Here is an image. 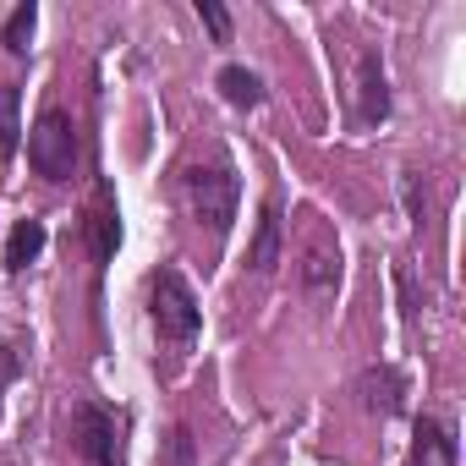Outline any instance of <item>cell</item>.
<instances>
[{
	"mask_svg": "<svg viewBox=\"0 0 466 466\" xmlns=\"http://www.w3.org/2000/svg\"><path fill=\"white\" fill-rule=\"evenodd\" d=\"M181 187H187L192 219L208 230V237H225L230 219H237V198H242V181H237V170H230V159L214 154V159H203V165H187Z\"/></svg>",
	"mask_w": 466,
	"mask_h": 466,
	"instance_id": "cell-1",
	"label": "cell"
},
{
	"mask_svg": "<svg viewBox=\"0 0 466 466\" xmlns=\"http://www.w3.org/2000/svg\"><path fill=\"white\" fill-rule=\"evenodd\" d=\"M148 302H154V329L159 340L170 346H192L198 329H203V308H198V291L187 286L181 269H159L148 280Z\"/></svg>",
	"mask_w": 466,
	"mask_h": 466,
	"instance_id": "cell-2",
	"label": "cell"
},
{
	"mask_svg": "<svg viewBox=\"0 0 466 466\" xmlns=\"http://www.w3.org/2000/svg\"><path fill=\"white\" fill-rule=\"evenodd\" d=\"M28 165L45 176V181H72V170H77V121L66 116V110H45L39 121H34V132H28Z\"/></svg>",
	"mask_w": 466,
	"mask_h": 466,
	"instance_id": "cell-3",
	"label": "cell"
},
{
	"mask_svg": "<svg viewBox=\"0 0 466 466\" xmlns=\"http://www.w3.org/2000/svg\"><path fill=\"white\" fill-rule=\"evenodd\" d=\"M72 444H77V455L94 461V466H127L116 411H105L99 400H77V411H72Z\"/></svg>",
	"mask_w": 466,
	"mask_h": 466,
	"instance_id": "cell-4",
	"label": "cell"
},
{
	"mask_svg": "<svg viewBox=\"0 0 466 466\" xmlns=\"http://www.w3.org/2000/svg\"><path fill=\"white\" fill-rule=\"evenodd\" d=\"M455 428L444 417H417V444H411V466H455Z\"/></svg>",
	"mask_w": 466,
	"mask_h": 466,
	"instance_id": "cell-5",
	"label": "cell"
},
{
	"mask_svg": "<svg viewBox=\"0 0 466 466\" xmlns=\"http://www.w3.org/2000/svg\"><path fill=\"white\" fill-rule=\"evenodd\" d=\"M357 116L368 121V127H379L384 116H390V88H384V66H379V56L373 50H362V66H357Z\"/></svg>",
	"mask_w": 466,
	"mask_h": 466,
	"instance_id": "cell-6",
	"label": "cell"
},
{
	"mask_svg": "<svg viewBox=\"0 0 466 466\" xmlns=\"http://www.w3.org/2000/svg\"><path fill=\"white\" fill-rule=\"evenodd\" d=\"M39 253H45V219H17L12 237H6V253H0V264H6V275H23Z\"/></svg>",
	"mask_w": 466,
	"mask_h": 466,
	"instance_id": "cell-7",
	"label": "cell"
},
{
	"mask_svg": "<svg viewBox=\"0 0 466 466\" xmlns=\"http://www.w3.org/2000/svg\"><path fill=\"white\" fill-rule=\"evenodd\" d=\"M253 275H275V264H280V203L269 198L264 203V214H258V242H253Z\"/></svg>",
	"mask_w": 466,
	"mask_h": 466,
	"instance_id": "cell-8",
	"label": "cell"
},
{
	"mask_svg": "<svg viewBox=\"0 0 466 466\" xmlns=\"http://www.w3.org/2000/svg\"><path fill=\"white\" fill-rule=\"evenodd\" d=\"M302 280H308V291L324 302V297H335V286H340V248L329 253L324 242H313L308 248V269H302Z\"/></svg>",
	"mask_w": 466,
	"mask_h": 466,
	"instance_id": "cell-9",
	"label": "cell"
},
{
	"mask_svg": "<svg viewBox=\"0 0 466 466\" xmlns=\"http://www.w3.org/2000/svg\"><path fill=\"white\" fill-rule=\"evenodd\" d=\"M214 83H219V94L237 105V110H258V105H264V77L248 72V66H225Z\"/></svg>",
	"mask_w": 466,
	"mask_h": 466,
	"instance_id": "cell-10",
	"label": "cell"
},
{
	"mask_svg": "<svg viewBox=\"0 0 466 466\" xmlns=\"http://www.w3.org/2000/svg\"><path fill=\"white\" fill-rule=\"evenodd\" d=\"M88 230H94V258H99V264H105V258H116V242H121V225H116V203H110V192H105V187H99V198H94Z\"/></svg>",
	"mask_w": 466,
	"mask_h": 466,
	"instance_id": "cell-11",
	"label": "cell"
},
{
	"mask_svg": "<svg viewBox=\"0 0 466 466\" xmlns=\"http://www.w3.org/2000/svg\"><path fill=\"white\" fill-rule=\"evenodd\" d=\"M23 143V94L17 83H0V165H6Z\"/></svg>",
	"mask_w": 466,
	"mask_h": 466,
	"instance_id": "cell-12",
	"label": "cell"
},
{
	"mask_svg": "<svg viewBox=\"0 0 466 466\" xmlns=\"http://www.w3.org/2000/svg\"><path fill=\"white\" fill-rule=\"evenodd\" d=\"M34 28H39V6H34V0H23V6L6 17V28H0V45H6L12 56H28V45H34Z\"/></svg>",
	"mask_w": 466,
	"mask_h": 466,
	"instance_id": "cell-13",
	"label": "cell"
},
{
	"mask_svg": "<svg viewBox=\"0 0 466 466\" xmlns=\"http://www.w3.org/2000/svg\"><path fill=\"white\" fill-rule=\"evenodd\" d=\"M165 466H198V455H192V433H187V422H176V428H170V444H165Z\"/></svg>",
	"mask_w": 466,
	"mask_h": 466,
	"instance_id": "cell-14",
	"label": "cell"
},
{
	"mask_svg": "<svg viewBox=\"0 0 466 466\" xmlns=\"http://www.w3.org/2000/svg\"><path fill=\"white\" fill-rule=\"evenodd\" d=\"M198 17H203V28H208L214 39H230V12H225V6H214V0H198Z\"/></svg>",
	"mask_w": 466,
	"mask_h": 466,
	"instance_id": "cell-15",
	"label": "cell"
}]
</instances>
